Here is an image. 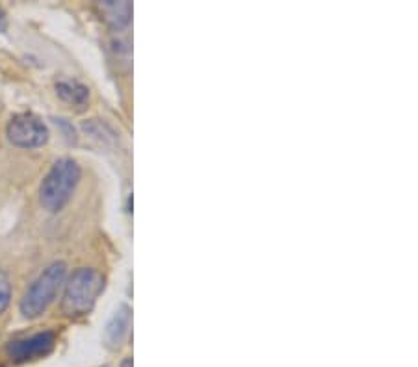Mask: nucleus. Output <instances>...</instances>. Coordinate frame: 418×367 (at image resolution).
<instances>
[{
	"instance_id": "1",
	"label": "nucleus",
	"mask_w": 418,
	"mask_h": 367,
	"mask_svg": "<svg viewBox=\"0 0 418 367\" xmlns=\"http://www.w3.org/2000/svg\"><path fill=\"white\" fill-rule=\"evenodd\" d=\"M78 182H80V165L73 158L56 160L39 186V202L50 214H58L66 208Z\"/></svg>"
},
{
	"instance_id": "2",
	"label": "nucleus",
	"mask_w": 418,
	"mask_h": 367,
	"mask_svg": "<svg viewBox=\"0 0 418 367\" xmlns=\"http://www.w3.org/2000/svg\"><path fill=\"white\" fill-rule=\"evenodd\" d=\"M67 276V264L66 262H52V264L43 269V273L32 282V286L28 287L21 299L19 310H21L24 319H36L47 312V308L55 303L56 295L64 286Z\"/></svg>"
},
{
	"instance_id": "3",
	"label": "nucleus",
	"mask_w": 418,
	"mask_h": 367,
	"mask_svg": "<svg viewBox=\"0 0 418 367\" xmlns=\"http://www.w3.org/2000/svg\"><path fill=\"white\" fill-rule=\"evenodd\" d=\"M104 290V278L92 267H80L69 276L62 299V312L67 317H80L92 312L93 304Z\"/></svg>"
},
{
	"instance_id": "4",
	"label": "nucleus",
	"mask_w": 418,
	"mask_h": 367,
	"mask_svg": "<svg viewBox=\"0 0 418 367\" xmlns=\"http://www.w3.org/2000/svg\"><path fill=\"white\" fill-rule=\"evenodd\" d=\"M6 135L19 149H39L49 141V128L38 115L17 114L6 126Z\"/></svg>"
},
{
	"instance_id": "5",
	"label": "nucleus",
	"mask_w": 418,
	"mask_h": 367,
	"mask_svg": "<svg viewBox=\"0 0 418 367\" xmlns=\"http://www.w3.org/2000/svg\"><path fill=\"white\" fill-rule=\"evenodd\" d=\"M55 345L56 334L52 330H45V332L27 336V338H21V340L10 341L8 347H6V352H8V357L13 362L24 364L49 357L50 352L55 351Z\"/></svg>"
},
{
	"instance_id": "6",
	"label": "nucleus",
	"mask_w": 418,
	"mask_h": 367,
	"mask_svg": "<svg viewBox=\"0 0 418 367\" xmlns=\"http://www.w3.org/2000/svg\"><path fill=\"white\" fill-rule=\"evenodd\" d=\"M131 319H132V310L127 304H121L117 310L114 312V315L110 317V321L106 323L104 329V345L108 349H117V347L125 341L129 329H131Z\"/></svg>"
},
{
	"instance_id": "7",
	"label": "nucleus",
	"mask_w": 418,
	"mask_h": 367,
	"mask_svg": "<svg viewBox=\"0 0 418 367\" xmlns=\"http://www.w3.org/2000/svg\"><path fill=\"white\" fill-rule=\"evenodd\" d=\"M99 10H101V15L110 27L121 32L123 28H127L131 24V17H132V4L127 2V0H106V2H101L99 4Z\"/></svg>"
},
{
	"instance_id": "8",
	"label": "nucleus",
	"mask_w": 418,
	"mask_h": 367,
	"mask_svg": "<svg viewBox=\"0 0 418 367\" xmlns=\"http://www.w3.org/2000/svg\"><path fill=\"white\" fill-rule=\"evenodd\" d=\"M56 95L64 100V103L71 104V106H86L89 100V89L84 84L76 80H60L56 84Z\"/></svg>"
},
{
	"instance_id": "9",
	"label": "nucleus",
	"mask_w": 418,
	"mask_h": 367,
	"mask_svg": "<svg viewBox=\"0 0 418 367\" xmlns=\"http://www.w3.org/2000/svg\"><path fill=\"white\" fill-rule=\"evenodd\" d=\"M82 128L86 130L92 137L101 141V143H115V140H117V134L114 130L110 128L108 124L101 123L99 119H89L87 123L82 124Z\"/></svg>"
},
{
	"instance_id": "10",
	"label": "nucleus",
	"mask_w": 418,
	"mask_h": 367,
	"mask_svg": "<svg viewBox=\"0 0 418 367\" xmlns=\"http://www.w3.org/2000/svg\"><path fill=\"white\" fill-rule=\"evenodd\" d=\"M11 301V282L6 271L0 269V315L6 312Z\"/></svg>"
},
{
	"instance_id": "11",
	"label": "nucleus",
	"mask_w": 418,
	"mask_h": 367,
	"mask_svg": "<svg viewBox=\"0 0 418 367\" xmlns=\"http://www.w3.org/2000/svg\"><path fill=\"white\" fill-rule=\"evenodd\" d=\"M6 28H8V19H6V13L0 8V32H6Z\"/></svg>"
},
{
	"instance_id": "12",
	"label": "nucleus",
	"mask_w": 418,
	"mask_h": 367,
	"mask_svg": "<svg viewBox=\"0 0 418 367\" xmlns=\"http://www.w3.org/2000/svg\"><path fill=\"white\" fill-rule=\"evenodd\" d=\"M121 367H132V358H125V360L121 362Z\"/></svg>"
}]
</instances>
